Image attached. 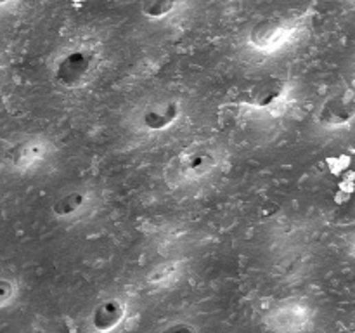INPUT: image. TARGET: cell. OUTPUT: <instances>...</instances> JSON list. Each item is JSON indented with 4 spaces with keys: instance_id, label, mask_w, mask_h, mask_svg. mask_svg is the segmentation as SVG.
<instances>
[{
    "instance_id": "30bf717a",
    "label": "cell",
    "mask_w": 355,
    "mask_h": 333,
    "mask_svg": "<svg viewBox=\"0 0 355 333\" xmlns=\"http://www.w3.org/2000/svg\"><path fill=\"white\" fill-rule=\"evenodd\" d=\"M177 6V0H149L144 6V14L148 18L160 19L163 16H168Z\"/></svg>"
},
{
    "instance_id": "9c48e42d",
    "label": "cell",
    "mask_w": 355,
    "mask_h": 333,
    "mask_svg": "<svg viewBox=\"0 0 355 333\" xmlns=\"http://www.w3.org/2000/svg\"><path fill=\"white\" fill-rule=\"evenodd\" d=\"M122 314H124V309H122L120 302H104L94 314V325L98 326L99 330H108L120 321Z\"/></svg>"
},
{
    "instance_id": "5b68a950",
    "label": "cell",
    "mask_w": 355,
    "mask_h": 333,
    "mask_svg": "<svg viewBox=\"0 0 355 333\" xmlns=\"http://www.w3.org/2000/svg\"><path fill=\"white\" fill-rule=\"evenodd\" d=\"M286 96V87L279 80H262L250 91V103L257 108L272 109Z\"/></svg>"
},
{
    "instance_id": "3957f363",
    "label": "cell",
    "mask_w": 355,
    "mask_h": 333,
    "mask_svg": "<svg viewBox=\"0 0 355 333\" xmlns=\"http://www.w3.org/2000/svg\"><path fill=\"white\" fill-rule=\"evenodd\" d=\"M355 120V92H340L323 103L317 115L319 125L326 129L347 127Z\"/></svg>"
},
{
    "instance_id": "8fae6325",
    "label": "cell",
    "mask_w": 355,
    "mask_h": 333,
    "mask_svg": "<svg viewBox=\"0 0 355 333\" xmlns=\"http://www.w3.org/2000/svg\"><path fill=\"white\" fill-rule=\"evenodd\" d=\"M14 295V285L9 279H0V305L8 304Z\"/></svg>"
},
{
    "instance_id": "7a4b0ae2",
    "label": "cell",
    "mask_w": 355,
    "mask_h": 333,
    "mask_svg": "<svg viewBox=\"0 0 355 333\" xmlns=\"http://www.w3.org/2000/svg\"><path fill=\"white\" fill-rule=\"evenodd\" d=\"M181 118V105L175 99H161L149 103L137 116L139 127L146 132L167 131Z\"/></svg>"
},
{
    "instance_id": "7c38bea8",
    "label": "cell",
    "mask_w": 355,
    "mask_h": 333,
    "mask_svg": "<svg viewBox=\"0 0 355 333\" xmlns=\"http://www.w3.org/2000/svg\"><path fill=\"white\" fill-rule=\"evenodd\" d=\"M9 0H0V6H4V4H8Z\"/></svg>"
},
{
    "instance_id": "8992f818",
    "label": "cell",
    "mask_w": 355,
    "mask_h": 333,
    "mask_svg": "<svg viewBox=\"0 0 355 333\" xmlns=\"http://www.w3.org/2000/svg\"><path fill=\"white\" fill-rule=\"evenodd\" d=\"M45 148L42 141H25L21 144L14 146V148L9 151V160H11L12 165L16 169H30L32 165H35L38 160L44 158Z\"/></svg>"
},
{
    "instance_id": "ba28073f",
    "label": "cell",
    "mask_w": 355,
    "mask_h": 333,
    "mask_svg": "<svg viewBox=\"0 0 355 333\" xmlns=\"http://www.w3.org/2000/svg\"><path fill=\"white\" fill-rule=\"evenodd\" d=\"M89 195L82 189H75V191H69L66 195H62L58 202L54 203L52 211L58 217H71V215L78 214L80 211H84V206L87 205Z\"/></svg>"
},
{
    "instance_id": "52a82bcc",
    "label": "cell",
    "mask_w": 355,
    "mask_h": 333,
    "mask_svg": "<svg viewBox=\"0 0 355 333\" xmlns=\"http://www.w3.org/2000/svg\"><path fill=\"white\" fill-rule=\"evenodd\" d=\"M215 163V155L210 151H192L189 153L184 158V163H182V174L187 179H200L203 175H207L208 172L214 171Z\"/></svg>"
},
{
    "instance_id": "277c9868",
    "label": "cell",
    "mask_w": 355,
    "mask_h": 333,
    "mask_svg": "<svg viewBox=\"0 0 355 333\" xmlns=\"http://www.w3.org/2000/svg\"><path fill=\"white\" fill-rule=\"evenodd\" d=\"M288 28L286 23L279 18H267L262 19L260 23L253 26L250 33L251 44L258 49H274L279 44H283V40L286 39Z\"/></svg>"
},
{
    "instance_id": "6da1fadb",
    "label": "cell",
    "mask_w": 355,
    "mask_h": 333,
    "mask_svg": "<svg viewBox=\"0 0 355 333\" xmlns=\"http://www.w3.org/2000/svg\"><path fill=\"white\" fill-rule=\"evenodd\" d=\"M98 58L91 49H73L62 56L56 66V80L65 87H80L94 76Z\"/></svg>"
}]
</instances>
